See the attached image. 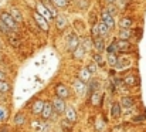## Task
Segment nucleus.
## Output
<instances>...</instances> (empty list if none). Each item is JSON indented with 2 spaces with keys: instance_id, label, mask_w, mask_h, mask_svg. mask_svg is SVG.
Segmentation results:
<instances>
[{
  "instance_id": "f257e3e1",
  "label": "nucleus",
  "mask_w": 146,
  "mask_h": 132,
  "mask_svg": "<svg viewBox=\"0 0 146 132\" xmlns=\"http://www.w3.org/2000/svg\"><path fill=\"white\" fill-rule=\"evenodd\" d=\"M0 21L4 23L11 31H14V33H19L20 31V24L13 19V16L7 10H0Z\"/></svg>"
},
{
  "instance_id": "f03ea898",
  "label": "nucleus",
  "mask_w": 146,
  "mask_h": 132,
  "mask_svg": "<svg viewBox=\"0 0 146 132\" xmlns=\"http://www.w3.org/2000/svg\"><path fill=\"white\" fill-rule=\"evenodd\" d=\"M33 19H34V21H36V26L41 30V31H44V33H48L50 30V21L47 19H44L37 10L36 11H33Z\"/></svg>"
},
{
  "instance_id": "7ed1b4c3",
  "label": "nucleus",
  "mask_w": 146,
  "mask_h": 132,
  "mask_svg": "<svg viewBox=\"0 0 146 132\" xmlns=\"http://www.w3.org/2000/svg\"><path fill=\"white\" fill-rule=\"evenodd\" d=\"M99 20H101V21H104V23L111 29V30H113V29H115V26L118 24V23L115 21V17H113L112 14H109V13H108V10H106L105 7H102V9H101V11H99Z\"/></svg>"
},
{
  "instance_id": "20e7f679",
  "label": "nucleus",
  "mask_w": 146,
  "mask_h": 132,
  "mask_svg": "<svg viewBox=\"0 0 146 132\" xmlns=\"http://www.w3.org/2000/svg\"><path fill=\"white\" fill-rule=\"evenodd\" d=\"M80 43H81L80 36L72 31V33L68 36V40H67V51H68V53H74V51L77 50V47L80 45Z\"/></svg>"
},
{
  "instance_id": "39448f33",
  "label": "nucleus",
  "mask_w": 146,
  "mask_h": 132,
  "mask_svg": "<svg viewBox=\"0 0 146 132\" xmlns=\"http://www.w3.org/2000/svg\"><path fill=\"white\" fill-rule=\"evenodd\" d=\"M51 105H52V109H54V112H55V114L62 115V114L65 112L67 104H65V101H64L62 98H60V97H57V95H55V98L51 101Z\"/></svg>"
},
{
  "instance_id": "423d86ee",
  "label": "nucleus",
  "mask_w": 146,
  "mask_h": 132,
  "mask_svg": "<svg viewBox=\"0 0 146 132\" xmlns=\"http://www.w3.org/2000/svg\"><path fill=\"white\" fill-rule=\"evenodd\" d=\"M36 10H37V11H38V13H40V14H41L44 19H47L50 23H52V21H54V17L51 16V13L47 10V7H46V6H44V4H43L40 0H38V1H37V4H36Z\"/></svg>"
},
{
  "instance_id": "0eeeda50",
  "label": "nucleus",
  "mask_w": 146,
  "mask_h": 132,
  "mask_svg": "<svg viewBox=\"0 0 146 132\" xmlns=\"http://www.w3.org/2000/svg\"><path fill=\"white\" fill-rule=\"evenodd\" d=\"M116 45H118V53H131L132 51V43L129 40L116 39Z\"/></svg>"
},
{
  "instance_id": "6e6552de",
  "label": "nucleus",
  "mask_w": 146,
  "mask_h": 132,
  "mask_svg": "<svg viewBox=\"0 0 146 132\" xmlns=\"http://www.w3.org/2000/svg\"><path fill=\"white\" fill-rule=\"evenodd\" d=\"M92 43H94V50L98 53H104L106 50V43H105V39L97 36V37H92Z\"/></svg>"
},
{
  "instance_id": "1a4fd4ad",
  "label": "nucleus",
  "mask_w": 146,
  "mask_h": 132,
  "mask_svg": "<svg viewBox=\"0 0 146 132\" xmlns=\"http://www.w3.org/2000/svg\"><path fill=\"white\" fill-rule=\"evenodd\" d=\"M54 23H55V27H57V30H64L67 26H68V20H67V17L64 16V14H61V13H58L57 14V17L54 19Z\"/></svg>"
},
{
  "instance_id": "9d476101",
  "label": "nucleus",
  "mask_w": 146,
  "mask_h": 132,
  "mask_svg": "<svg viewBox=\"0 0 146 132\" xmlns=\"http://www.w3.org/2000/svg\"><path fill=\"white\" fill-rule=\"evenodd\" d=\"M54 115H55V112H54V109H52L51 102H46V104H44V108H43V112H41V118H43L44 121H48Z\"/></svg>"
},
{
  "instance_id": "9b49d317",
  "label": "nucleus",
  "mask_w": 146,
  "mask_h": 132,
  "mask_svg": "<svg viewBox=\"0 0 146 132\" xmlns=\"http://www.w3.org/2000/svg\"><path fill=\"white\" fill-rule=\"evenodd\" d=\"M55 95L62 99H67V98H70V88L64 84H58L55 87Z\"/></svg>"
},
{
  "instance_id": "f8f14e48",
  "label": "nucleus",
  "mask_w": 146,
  "mask_h": 132,
  "mask_svg": "<svg viewBox=\"0 0 146 132\" xmlns=\"http://www.w3.org/2000/svg\"><path fill=\"white\" fill-rule=\"evenodd\" d=\"M91 57H92V61L97 63L98 67H105L106 65V60L104 58V53H98V51H91Z\"/></svg>"
},
{
  "instance_id": "ddd939ff",
  "label": "nucleus",
  "mask_w": 146,
  "mask_h": 132,
  "mask_svg": "<svg viewBox=\"0 0 146 132\" xmlns=\"http://www.w3.org/2000/svg\"><path fill=\"white\" fill-rule=\"evenodd\" d=\"M133 37V30L132 29H119L118 30V39L121 40H129Z\"/></svg>"
},
{
  "instance_id": "4468645a",
  "label": "nucleus",
  "mask_w": 146,
  "mask_h": 132,
  "mask_svg": "<svg viewBox=\"0 0 146 132\" xmlns=\"http://www.w3.org/2000/svg\"><path fill=\"white\" fill-rule=\"evenodd\" d=\"M74 89L78 95H84V92L87 91V84L84 81H81L80 78H75L74 80Z\"/></svg>"
},
{
  "instance_id": "2eb2a0df",
  "label": "nucleus",
  "mask_w": 146,
  "mask_h": 132,
  "mask_svg": "<svg viewBox=\"0 0 146 132\" xmlns=\"http://www.w3.org/2000/svg\"><path fill=\"white\" fill-rule=\"evenodd\" d=\"M119 104H121V107H122V108L129 109V108H132V107L135 105V99H133L132 97H129V95H123V97L121 98Z\"/></svg>"
},
{
  "instance_id": "dca6fc26",
  "label": "nucleus",
  "mask_w": 146,
  "mask_h": 132,
  "mask_svg": "<svg viewBox=\"0 0 146 132\" xmlns=\"http://www.w3.org/2000/svg\"><path fill=\"white\" fill-rule=\"evenodd\" d=\"M121 114H122V107H121V104L116 102V101H113L112 105H111V117L115 118V119H118V118L121 117Z\"/></svg>"
},
{
  "instance_id": "f3484780",
  "label": "nucleus",
  "mask_w": 146,
  "mask_h": 132,
  "mask_svg": "<svg viewBox=\"0 0 146 132\" xmlns=\"http://www.w3.org/2000/svg\"><path fill=\"white\" fill-rule=\"evenodd\" d=\"M111 31H112V30H111L104 21L99 20V23H98V33H99V36L104 37V39H106V37L111 34Z\"/></svg>"
},
{
  "instance_id": "a211bd4d",
  "label": "nucleus",
  "mask_w": 146,
  "mask_h": 132,
  "mask_svg": "<svg viewBox=\"0 0 146 132\" xmlns=\"http://www.w3.org/2000/svg\"><path fill=\"white\" fill-rule=\"evenodd\" d=\"M9 13L13 16V19L19 23V24H23V21H24V17H23V14H21V11L17 9V7H11L10 10H9Z\"/></svg>"
},
{
  "instance_id": "6ab92c4d",
  "label": "nucleus",
  "mask_w": 146,
  "mask_h": 132,
  "mask_svg": "<svg viewBox=\"0 0 146 132\" xmlns=\"http://www.w3.org/2000/svg\"><path fill=\"white\" fill-rule=\"evenodd\" d=\"M118 26H119V29H132L133 20H132V17H121L118 21Z\"/></svg>"
},
{
  "instance_id": "aec40b11",
  "label": "nucleus",
  "mask_w": 146,
  "mask_h": 132,
  "mask_svg": "<svg viewBox=\"0 0 146 132\" xmlns=\"http://www.w3.org/2000/svg\"><path fill=\"white\" fill-rule=\"evenodd\" d=\"M44 104H46V101H43V99H37V101L33 104V107H31L33 114H34V115H41L43 108H44Z\"/></svg>"
},
{
  "instance_id": "412c9836",
  "label": "nucleus",
  "mask_w": 146,
  "mask_h": 132,
  "mask_svg": "<svg viewBox=\"0 0 146 132\" xmlns=\"http://www.w3.org/2000/svg\"><path fill=\"white\" fill-rule=\"evenodd\" d=\"M87 53H88V51L85 50V47L80 43V45L77 47V50L72 53V58H74V60H82V58H84V55H85Z\"/></svg>"
},
{
  "instance_id": "4be33fe9",
  "label": "nucleus",
  "mask_w": 146,
  "mask_h": 132,
  "mask_svg": "<svg viewBox=\"0 0 146 132\" xmlns=\"http://www.w3.org/2000/svg\"><path fill=\"white\" fill-rule=\"evenodd\" d=\"M64 115H65V118H67L68 121H71L72 124H74V122L77 121V114H75V109H74V108H72L71 105H67Z\"/></svg>"
},
{
  "instance_id": "5701e85b",
  "label": "nucleus",
  "mask_w": 146,
  "mask_h": 132,
  "mask_svg": "<svg viewBox=\"0 0 146 132\" xmlns=\"http://www.w3.org/2000/svg\"><path fill=\"white\" fill-rule=\"evenodd\" d=\"M81 44L85 47L87 51H91L94 48V43H92V37L91 36H81Z\"/></svg>"
},
{
  "instance_id": "b1692460",
  "label": "nucleus",
  "mask_w": 146,
  "mask_h": 132,
  "mask_svg": "<svg viewBox=\"0 0 146 132\" xmlns=\"http://www.w3.org/2000/svg\"><path fill=\"white\" fill-rule=\"evenodd\" d=\"M131 64V60L129 58H126V57H119L118 58V63H116V65H115V68L116 70H123L125 67H128Z\"/></svg>"
},
{
  "instance_id": "393cba45",
  "label": "nucleus",
  "mask_w": 146,
  "mask_h": 132,
  "mask_svg": "<svg viewBox=\"0 0 146 132\" xmlns=\"http://www.w3.org/2000/svg\"><path fill=\"white\" fill-rule=\"evenodd\" d=\"M74 4H75V9L77 10H87L91 4L90 0H74Z\"/></svg>"
},
{
  "instance_id": "a878e982",
  "label": "nucleus",
  "mask_w": 146,
  "mask_h": 132,
  "mask_svg": "<svg viewBox=\"0 0 146 132\" xmlns=\"http://www.w3.org/2000/svg\"><path fill=\"white\" fill-rule=\"evenodd\" d=\"M123 83H125L128 87H135V85L139 84V80H138L136 75H128V77L123 78Z\"/></svg>"
},
{
  "instance_id": "bb28decb",
  "label": "nucleus",
  "mask_w": 146,
  "mask_h": 132,
  "mask_svg": "<svg viewBox=\"0 0 146 132\" xmlns=\"http://www.w3.org/2000/svg\"><path fill=\"white\" fill-rule=\"evenodd\" d=\"M80 80L84 81L85 84L90 83V80H91V73L87 70V67H85V68H81V71H80Z\"/></svg>"
},
{
  "instance_id": "cd10ccee",
  "label": "nucleus",
  "mask_w": 146,
  "mask_h": 132,
  "mask_svg": "<svg viewBox=\"0 0 146 132\" xmlns=\"http://www.w3.org/2000/svg\"><path fill=\"white\" fill-rule=\"evenodd\" d=\"M118 58H119V55L118 54H106V63L109 64V67H115L116 65V63H118Z\"/></svg>"
},
{
  "instance_id": "c85d7f7f",
  "label": "nucleus",
  "mask_w": 146,
  "mask_h": 132,
  "mask_svg": "<svg viewBox=\"0 0 146 132\" xmlns=\"http://www.w3.org/2000/svg\"><path fill=\"white\" fill-rule=\"evenodd\" d=\"M106 54H118V45H116V39H113L112 41H111V44L109 45H106Z\"/></svg>"
},
{
  "instance_id": "c756f323",
  "label": "nucleus",
  "mask_w": 146,
  "mask_h": 132,
  "mask_svg": "<svg viewBox=\"0 0 146 132\" xmlns=\"http://www.w3.org/2000/svg\"><path fill=\"white\" fill-rule=\"evenodd\" d=\"M88 91H90V94H94V92L99 91V81H98L97 78L90 80V88H88Z\"/></svg>"
},
{
  "instance_id": "7c9ffc66",
  "label": "nucleus",
  "mask_w": 146,
  "mask_h": 132,
  "mask_svg": "<svg viewBox=\"0 0 146 132\" xmlns=\"http://www.w3.org/2000/svg\"><path fill=\"white\" fill-rule=\"evenodd\" d=\"M10 89H11V85L6 80H0V94H7L10 92Z\"/></svg>"
},
{
  "instance_id": "2f4dec72",
  "label": "nucleus",
  "mask_w": 146,
  "mask_h": 132,
  "mask_svg": "<svg viewBox=\"0 0 146 132\" xmlns=\"http://www.w3.org/2000/svg\"><path fill=\"white\" fill-rule=\"evenodd\" d=\"M104 7H105V9L108 10V13H109V14H112L113 17H115V16L118 14V11H119V7H118L115 3H113V4H105Z\"/></svg>"
},
{
  "instance_id": "473e14b6",
  "label": "nucleus",
  "mask_w": 146,
  "mask_h": 132,
  "mask_svg": "<svg viewBox=\"0 0 146 132\" xmlns=\"http://www.w3.org/2000/svg\"><path fill=\"white\" fill-rule=\"evenodd\" d=\"M60 125H61V128H62V131L64 132H71L72 122H71V121H68L67 118H65V119H62V121L60 122Z\"/></svg>"
},
{
  "instance_id": "72a5a7b5",
  "label": "nucleus",
  "mask_w": 146,
  "mask_h": 132,
  "mask_svg": "<svg viewBox=\"0 0 146 132\" xmlns=\"http://www.w3.org/2000/svg\"><path fill=\"white\" fill-rule=\"evenodd\" d=\"M51 3H52L57 9H65V7H68L70 0H51Z\"/></svg>"
},
{
  "instance_id": "f704fd0d",
  "label": "nucleus",
  "mask_w": 146,
  "mask_h": 132,
  "mask_svg": "<svg viewBox=\"0 0 146 132\" xmlns=\"http://www.w3.org/2000/svg\"><path fill=\"white\" fill-rule=\"evenodd\" d=\"M14 124H16L17 127H23V125L26 124V117H24V114H17V115L14 117Z\"/></svg>"
},
{
  "instance_id": "c9c22d12",
  "label": "nucleus",
  "mask_w": 146,
  "mask_h": 132,
  "mask_svg": "<svg viewBox=\"0 0 146 132\" xmlns=\"http://www.w3.org/2000/svg\"><path fill=\"white\" fill-rule=\"evenodd\" d=\"M87 70L91 73V75H95L98 73V65H97V63H94V61H91L88 65H87Z\"/></svg>"
},
{
  "instance_id": "e433bc0d",
  "label": "nucleus",
  "mask_w": 146,
  "mask_h": 132,
  "mask_svg": "<svg viewBox=\"0 0 146 132\" xmlns=\"http://www.w3.org/2000/svg\"><path fill=\"white\" fill-rule=\"evenodd\" d=\"M91 98H92V102H94V104H99V101H101V99H104V95L101 97V95H99V91H97V92H94V94H92V97H91Z\"/></svg>"
},
{
  "instance_id": "4c0bfd02",
  "label": "nucleus",
  "mask_w": 146,
  "mask_h": 132,
  "mask_svg": "<svg viewBox=\"0 0 146 132\" xmlns=\"http://www.w3.org/2000/svg\"><path fill=\"white\" fill-rule=\"evenodd\" d=\"M7 119V111L0 105V122H4Z\"/></svg>"
},
{
  "instance_id": "58836bf2",
  "label": "nucleus",
  "mask_w": 146,
  "mask_h": 132,
  "mask_svg": "<svg viewBox=\"0 0 146 132\" xmlns=\"http://www.w3.org/2000/svg\"><path fill=\"white\" fill-rule=\"evenodd\" d=\"M104 128H105V121H98L97 124H95V131H98V132H102L104 131Z\"/></svg>"
},
{
  "instance_id": "ea45409f",
  "label": "nucleus",
  "mask_w": 146,
  "mask_h": 132,
  "mask_svg": "<svg viewBox=\"0 0 146 132\" xmlns=\"http://www.w3.org/2000/svg\"><path fill=\"white\" fill-rule=\"evenodd\" d=\"M145 119H146L145 115H138V117L133 118V122H141V121H145Z\"/></svg>"
},
{
  "instance_id": "a19ab883",
  "label": "nucleus",
  "mask_w": 146,
  "mask_h": 132,
  "mask_svg": "<svg viewBox=\"0 0 146 132\" xmlns=\"http://www.w3.org/2000/svg\"><path fill=\"white\" fill-rule=\"evenodd\" d=\"M0 80H6V81H7V75L1 71V68H0Z\"/></svg>"
},
{
  "instance_id": "79ce46f5",
  "label": "nucleus",
  "mask_w": 146,
  "mask_h": 132,
  "mask_svg": "<svg viewBox=\"0 0 146 132\" xmlns=\"http://www.w3.org/2000/svg\"><path fill=\"white\" fill-rule=\"evenodd\" d=\"M104 3L105 4H113V3H116V0H104Z\"/></svg>"
},
{
  "instance_id": "37998d69",
  "label": "nucleus",
  "mask_w": 146,
  "mask_h": 132,
  "mask_svg": "<svg viewBox=\"0 0 146 132\" xmlns=\"http://www.w3.org/2000/svg\"><path fill=\"white\" fill-rule=\"evenodd\" d=\"M3 45H4V43H3V40H1V37H0V51H1V48H3Z\"/></svg>"
},
{
  "instance_id": "c03bdc74",
  "label": "nucleus",
  "mask_w": 146,
  "mask_h": 132,
  "mask_svg": "<svg viewBox=\"0 0 146 132\" xmlns=\"http://www.w3.org/2000/svg\"><path fill=\"white\" fill-rule=\"evenodd\" d=\"M40 1H44V0H40Z\"/></svg>"
},
{
  "instance_id": "a18cd8bd",
  "label": "nucleus",
  "mask_w": 146,
  "mask_h": 132,
  "mask_svg": "<svg viewBox=\"0 0 146 132\" xmlns=\"http://www.w3.org/2000/svg\"><path fill=\"white\" fill-rule=\"evenodd\" d=\"M0 53H1V51H0Z\"/></svg>"
},
{
  "instance_id": "49530a36",
  "label": "nucleus",
  "mask_w": 146,
  "mask_h": 132,
  "mask_svg": "<svg viewBox=\"0 0 146 132\" xmlns=\"http://www.w3.org/2000/svg\"><path fill=\"white\" fill-rule=\"evenodd\" d=\"M72 1H74V0H72Z\"/></svg>"
}]
</instances>
